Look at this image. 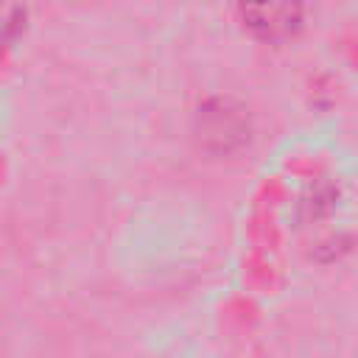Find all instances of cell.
I'll list each match as a JSON object with an SVG mask.
<instances>
[{
    "mask_svg": "<svg viewBox=\"0 0 358 358\" xmlns=\"http://www.w3.org/2000/svg\"><path fill=\"white\" fill-rule=\"evenodd\" d=\"M235 8L241 25L268 45L294 39L308 20L305 0H235Z\"/></svg>",
    "mask_w": 358,
    "mask_h": 358,
    "instance_id": "6da1fadb",
    "label": "cell"
}]
</instances>
